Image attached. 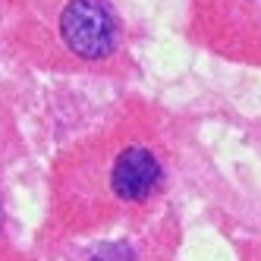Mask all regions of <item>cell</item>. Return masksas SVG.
<instances>
[{"label": "cell", "instance_id": "cell-1", "mask_svg": "<svg viewBox=\"0 0 261 261\" xmlns=\"http://www.w3.org/2000/svg\"><path fill=\"white\" fill-rule=\"evenodd\" d=\"M60 32L66 47L85 60L107 57L117 44V22L104 0H72L60 16Z\"/></svg>", "mask_w": 261, "mask_h": 261}, {"label": "cell", "instance_id": "cell-2", "mask_svg": "<svg viewBox=\"0 0 261 261\" xmlns=\"http://www.w3.org/2000/svg\"><path fill=\"white\" fill-rule=\"evenodd\" d=\"M161 164L148 148H126L114 164V192L126 201H139L158 186Z\"/></svg>", "mask_w": 261, "mask_h": 261}, {"label": "cell", "instance_id": "cell-3", "mask_svg": "<svg viewBox=\"0 0 261 261\" xmlns=\"http://www.w3.org/2000/svg\"><path fill=\"white\" fill-rule=\"evenodd\" d=\"M91 261H136L133 252H129V246H123V242H114V246H104L98 249V255Z\"/></svg>", "mask_w": 261, "mask_h": 261}]
</instances>
